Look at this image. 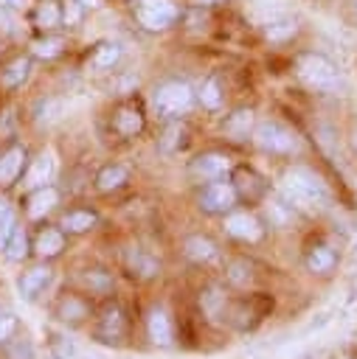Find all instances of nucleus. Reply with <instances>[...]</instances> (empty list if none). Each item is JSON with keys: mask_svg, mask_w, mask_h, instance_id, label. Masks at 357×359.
I'll return each instance as SVG.
<instances>
[{"mask_svg": "<svg viewBox=\"0 0 357 359\" xmlns=\"http://www.w3.org/2000/svg\"><path fill=\"white\" fill-rule=\"evenodd\" d=\"M281 188H284L290 202L304 205V208H320L329 199L326 185L309 168H290L284 174V180H281Z\"/></svg>", "mask_w": 357, "mask_h": 359, "instance_id": "1", "label": "nucleus"}, {"mask_svg": "<svg viewBox=\"0 0 357 359\" xmlns=\"http://www.w3.org/2000/svg\"><path fill=\"white\" fill-rule=\"evenodd\" d=\"M298 76L323 93H332L340 87V70L332 59H326L323 53H301L298 56Z\"/></svg>", "mask_w": 357, "mask_h": 359, "instance_id": "2", "label": "nucleus"}, {"mask_svg": "<svg viewBox=\"0 0 357 359\" xmlns=\"http://www.w3.org/2000/svg\"><path fill=\"white\" fill-rule=\"evenodd\" d=\"M253 137H256V143H259L264 151L290 154V151H295V149H298L295 135H292L284 123H278V121H261V123L256 126Z\"/></svg>", "mask_w": 357, "mask_h": 359, "instance_id": "3", "label": "nucleus"}, {"mask_svg": "<svg viewBox=\"0 0 357 359\" xmlns=\"http://www.w3.org/2000/svg\"><path fill=\"white\" fill-rule=\"evenodd\" d=\"M191 98H194V93H191L188 84H183V81H166V84H160L155 90V98L152 101H155V109L160 115H180V112H186L191 107Z\"/></svg>", "mask_w": 357, "mask_h": 359, "instance_id": "4", "label": "nucleus"}, {"mask_svg": "<svg viewBox=\"0 0 357 359\" xmlns=\"http://www.w3.org/2000/svg\"><path fill=\"white\" fill-rule=\"evenodd\" d=\"M135 17L146 31H163L177 20V6L171 0H138Z\"/></svg>", "mask_w": 357, "mask_h": 359, "instance_id": "5", "label": "nucleus"}, {"mask_svg": "<svg viewBox=\"0 0 357 359\" xmlns=\"http://www.w3.org/2000/svg\"><path fill=\"white\" fill-rule=\"evenodd\" d=\"M236 205V188L231 182H208L200 194V208L205 213H225Z\"/></svg>", "mask_w": 357, "mask_h": 359, "instance_id": "6", "label": "nucleus"}, {"mask_svg": "<svg viewBox=\"0 0 357 359\" xmlns=\"http://www.w3.org/2000/svg\"><path fill=\"white\" fill-rule=\"evenodd\" d=\"M231 168V160L225 154H216V151H208V154H200L194 163H191V177L194 180H219L225 171Z\"/></svg>", "mask_w": 357, "mask_h": 359, "instance_id": "7", "label": "nucleus"}, {"mask_svg": "<svg viewBox=\"0 0 357 359\" xmlns=\"http://www.w3.org/2000/svg\"><path fill=\"white\" fill-rule=\"evenodd\" d=\"M225 230L233 236V238H242V241H256L261 238V224L253 213H231L225 219Z\"/></svg>", "mask_w": 357, "mask_h": 359, "instance_id": "8", "label": "nucleus"}, {"mask_svg": "<svg viewBox=\"0 0 357 359\" xmlns=\"http://www.w3.org/2000/svg\"><path fill=\"white\" fill-rule=\"evenodd\" d=\"M51 278H53L51 266H34V269L22 272V278H20V294H22L25 300H37V297L48 289Z\"/></svg>", "mask_w": 357, "mask_h": 359, "instance_id": "9", "label": "nucleus"}, {"mask_svg": "<svg viewBox=\"0 0 357 359\" xmlns=\"http://www.w3.org/2000/svg\"><path fill=\"white\" fill-rule=\"evenodd\" d=\"M146 331H149V339L155 345H163L169 348L174 342V328H171V320L163 309H152L149 317H146Z\"/></svg>", "mask_w": 357, "mask_h": 359, "instance_id": "10", "label": "nucleus"}, {"mask_svg": "<svg viewBox=\"0 0 357 359\" xmlns=\"http://www.w3.org/2000/svg\"><path fill=\"white\" fill-rule=\"evenodd\" d=\"M124 331H126V320H124V311L118 306H110L104 314H101V323H98V337L104 342H118L124 339Z\"/></svg>", "mask_w": 357, "mask_h": 359, "instance_id": "11", "label": "nucleus"}, {"mask_svg": "<svg viewBox=\"0 0 357 359\" xmlns=\"http://www.w3.org/2000/svg\"><path fill=\"white\" fill-rule=\"evenodd\" d=\"M56 199H59L56 188H51V185H39V188L31 191V196H28V208H25V210H28L31 219H42L48 210H53Z\"/></svg>", "mask_w": 357, "mask_h": 359, "instance_id": "12", "label": "nucleus"}, {"mask_svg": "<svg viewBox=\"0 0 357 359\" xmlns=\"http://www.w3.org/2000/svg\"><path fill=\"white\" fill-rule=\"evenodd\" d=\"M112 126H115L118 135L132 137V135H138V132L143 129V115H141L138 107H121V109L112 115Z\"/></svg>", "mask_w": 357, "mask_h": 359, "instance_id": "13", "label": "nucleus"}, {"mask_svg": "<svg viewBox=\"0 0 357 359\" xmlns=\"http://www.w3.org/2000/svg\"><path fill=\"white\" fill-rule=\"evenodd\" d=\"M335 264H337V255H335V250H332L329 244H315V247L306 252V269H309V272L326 275V272L335 269Z\"/></svg>", "mask_w": 357, "mask_h": 359, "instance_id": "14", "label": "nucleus"}, {"mask_svg": "<svg viewBox=\"0 0 357 359\" xmlns=\"http://www.w3.org/2000/svg\"><path fill=\"white\" fill-rule=\"evenodd\" d=\"M118 56H121V48H118L115 42H101V45H96V50L87 56V70H96V73L110 70V67L118 62Z\"/></svg>", "mask_w": 357, "mask_h": 359, "instance_id": "15", "label": "nucleus"}, {"mask_svg": "<svg viewBox=\"0 0 357 359\" xmlns=\"http://www.w3.org/2000/svg\"><path fill=\"white\" fill-rule=\"evenodd\" d=\"M22 160H25V151L22 146H11L8 151L0 154V182L8 185L17 180V174L22 171Z\"/></svg>", "mask_w": 357, "mask_h": 359, "instance_id": "16", "label": "nucleus"}, {"mask_svg": "<svg viewBox=\"0 0 357 359\" xmlns=\"http://www.w3.org/2000/svg\"><path fill=\"white\" fill-rule=\"evenodd\" d=\"M34 250H37V255H42V258H53V255H59V252L65 250V236H62V230L45 227V230L37 236Z\"/></svg>", "mask_w": 357, "mask_h": 359, "instance_id": "17", "label": "nucleus"}, {"mask_svg": "<svg viewBox=\"0 0 357 359\" xmlns=\"http://www.w3.org/2000/svg\"><path fill=\"white\" fill-rule=\"evenodd\" d=\"M250 126H253V112L250 109H236L233 115H228L225 121V132L233 137V140H245L250 135Z\"/></svg>", "mask_w": 357, "mask_h": 359, "instance_id": "18", "label": "nucleus"}, {"mask_svg": "<svg viewBox=\"0 0 357 359\" xmlns=\"http://www.w3.org/2000/svg\"><path fill=\"white\" fill-rule=\"evenodd\" d=\"M51 171H53L51 154H39V157L31 163L28 174H25V185H28V188H39V185H45L48 177H51Z\"/></svg>", "mask_w": 357, "mask_h": 359, "instance_id": "19", "label": "nucleus"}, {"mask_svg": "<svg viewBox=\"0 0 357 359\" xmlns=\"http://www.w3.org/2000/svg\"><path fill=\"white\" fill-rule=\"evenodd\" d=\"M59 224L67 233H87L96 224V213H90V210H67Z\"/></svg>", "mask_w": 357, "mask_h": 359, "instance_id": "20", "label": "nucleus"}, {"mask_svg": "<svg viewBox=\"0 0 357 359\" xmlns=\"http://www.w3.org/2000/svg\"><path fill=\"white\" fill-rule=\"evenodd\" d=\"M124 182H126V168L118 165V163L104 165V168L98 171V177H96V185H98L101 191H115V188H121Z\"/></svg>", "mask_w": 357, "mask_h": 359, "instance_id": "21", "label": "nucleus"}, {"mask_svg": "<svg viewBox=\"0 0 357 359\" xmlns=\"http://www.w3.org/2000/svg\"><path fill=\"white\" fill-rule=\"evenodd\" d=\"M34 20H37V25L45 28V31L56 28L59 20H62L59 3H56V0H39V6H37V11H34Z\"/></svg>", "mask_w": 357, "mask_h": 359, "instance_id": "22", "label": "nucleus"}, {"mask_svg": "<svg viewBox=\"0 0 357 359\" xmlns=\"http://www.w3.org/2000/svg\"><path fill=\"white\" fill-rule=\"evenodd\" d=\"M28 70H31V62L28 59H14L3 73H0V84L3 87H20L25 79H28Z\"/></svg>", "mask_w": 357, "mask_h": 359, "instance_id": "23", "label": "nucleus"}, {"mask_svg": "<svg viewBox=\"0 0 357 359\" xmlns=\"http://www.w3.org/2000/svg\"><path fill=\"white\" fill-rule=\"evenodd\" d=\"M186 252L194 261H211V258H216V244L211 238H205V236H191L186 241Z\"/></svg>", "mask_w": 357, "mask_h": 359, "instance_id": "24", "label": "nucleus"}, {"mask_svg": "<svg viewBox=\"0 0 357 359\" xmlns=\"http://www.w3.org/2000/svg\"><path fill=\"white\" fill-rule=\"evenodd\" d=\"M295 20H290V17H273L270 22H267V28H264V34H267V39H273V42H281V39H287V36H292L295 34Z\"/></svg>", "mask_w": 357, "mask_h": 359, "instance_id": "25", "label": "nucleus"}, {"mask_svg": "<svg viewBox=\"0 0 357 359\" xmlns=\"http://www.w3.org/2000/svg\"><path fill=\"white\" fill-rule=\"evenodd\" d=\"M3 250H6V255H8L11 261H22V258H25V252H28L25 233H22L20 227H14V230L8 233V238H6V244H3Z\"/></svg>", "mask_w": 357, "mask_h": 359, "instance_id": "26", "label": "nucleus"}, {"mask_svg": "<svg viewBox=\"0 0 357 359\" xmlns=\"http://www.w3.org/2000/svg\"><path fill=\"white\" fill-rule=\"evenodd\" d=\"M59 317L62 320H82V317H87V303L84 300H79V297H65L62 303H59Z\"/></svg>", "mask_w": 357, "mask_h": 359, "instance_id": "27", "label": "nucleus"}, {"mask_svg": "<svg viewBox=\"0 0 357 359\" xmlns=\"http://www.w3.org/2000/svg\"><path fill=\"white\" fill-rule=\"evenodd\" d=\"M200 101H202V107H208V109H216V107L222 104V95H219V81H216V79H205V81H202Z\"/></svg>", "mask_w": 357, "mask_h": 359, "instance_id": "28", "label": "nucleus"}, {"mask_svg": "<svg viewBox=\"0 0 357 359\" xmlns=\"http://www.w3.org/2000/svg\"><path fill=\"white\" fill-rule=\"evenodd\" d=\"M53 353H56V359H87L70 339H62V337L53 339Z\"/></svg>", "mask_w": 357, "mask_h": 359, "instance_id": "29", "label": "nucleus"}, {"mask_svg": "<svg viewBox=\"0 0 357 359\" xmlns=\"http://www.w3.org/2000/svg\"><path fill=\"white\" fill-rule=\"evenodd\" d=\"M11 230H14V213H11V208L6 202H0V247L6 244Z\"/></svg>", "mask_w": 357, "mask_h": 359, "instance_id": "30", "label": "nucleus"}, {"mask_svg": "<svg viewBox=\"0 0 357 359\" xmlns=\"http://www.w3.org/2000/svg\"><path fill=\"white\" fill-rule=\"evenodd\" d=\"M59 50H62V39H39V42H34V53L42 56V59H51Z\"/></svg>", "mask_w": 357, "mask_h": 359, "instance_id": "31", "label": "nucleus"}, {"mask_svg": "<svg viewBox=\"0 0 357 359\" xmlns=\"http://www.w3.org/2000/svg\"><path fill=\"white\" fill-rule=\"evenodd\" d=\"M14 328H17V320L11 314H0V342L8 339L14 334Z\"/></svg>", "mask_w": 357, "mask_h": 359, "instance_id": "32", "label": "nucleus"}, {"mask_svg": "<svg viewBox=\"0 0 357 359\" xmlns=\"http://www.w3.org/2000/svg\"><path fill=\"white\" fill-rule=\"evenodd\" d=\"M62 17H65V22H76V20H79V8H76V6H67V8L62 11Z\"/></svg>", "mask_w": 357, "mask_h": 359, "instance_id": "33", "label": "nucleus"}, {"mask_svg": "<svg viewBox=\"0 0 357 359\" xmlns=\"http://www.w3.org/2000/svg\"><path fill=\"white\" fill-rule=\"evenodd\" d=\"M0 6H11V8H20V6H25V0H0Z\"/></svg>", "mask_w": 357, "mask_h": 359, "instance_id": "34", "label": "nucleus"}, {"mask_svg": "<svg viewBox=\"0 0 357 359\" xmlns=\"http://www.w3.org/2000/svg\"><path fill=\"white\" fill-rule=\"evenodd\" d=\"M79 6H90V8H96V6H101V0H76Z\"/></svg>", "mask_w": 357, "mask_h": 359, "instance_id": "35", "label": "nucleus"}, {"mask_svg": "<svg viewBox=\"0 0 357 359\" xmlns=\"http://www.w3.org/2000/svg\"><path fill=\"white\" fill-rule=\"evenodd\" d=\"M351 6H354V20H357V0H351Z\"/></svg>", "mask_w": 357, "mask_h": 359, "instance_id": "36", "label": "nucleus"}, {"mask_svg": "<svg viewBox=\"0 0 357 359\" xmlns=\"http://www.w3.org/2000/svg\"><path fill=\"white\" fill-rule=\"evenodd\" d=\"M197 3H219V0H197Z\"/></svg>", "mask_w": 357, "mask_h": 359, "instance_id": "37", "label": "nucleus"}]
</instances>
